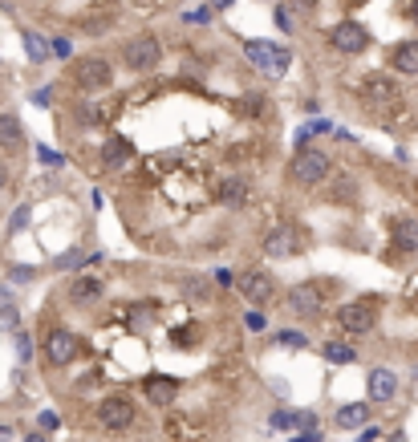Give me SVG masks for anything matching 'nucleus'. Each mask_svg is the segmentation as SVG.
<instances>
[{"label": "nucleus", "mask_w": 418, "mask_h": 442, "mask_svg": "<svg viewBox=\"0 0 418 442\" xmlns=\"http://www.w3.org/2000/svg\"><path fill=\"white\" fill-rule=\"evenodd\" d=\"M321 357H325L329 366H354L357 349H354V345H345V341H325V345H321Z\"/></svg>", "instance_id": "nucleus-23"}, {"label": "nucleus", "mask_w": 418, "mask_h": 442, "mask_svg": "<svg viewBox=\"0 0 418 442\" xmlns=\"http://www.w3.org/2000/svg\"><path fill=\"white\" fill-rule=\"evenodd\" d=\"M122 61H126V69H134V74H151V69H159V61H163V45H159L154 33H139V37L126 41Z\"/></svg>", "instance_id": "nucleus-3"}, {"label": "nucleus", "mask_w": 418, "mask_h": 442, "mask_svg": "<svg viewBox=\"0 0 418 442\" xmlns=\"http://www.w3.org/2000/svg\"><path fill=\"white\" fill-rule=\"evenodd\" d=\"M101 163L110 166V171H114V166H122V163H126V142L110 139L106 146H101Z\"/></svg>", "instance_id": "nucleus-25"}, {"label": "nucleus", "mask_w": 418, "mask_h": 442, "mask_svg": "<svg viewBox=\"0 0 418 442\" xmlns=\"http://www.w3.org/2000/svg\"><path fill=\"white\" fill-rule=\"evenodd\" d=\"M0 146H9V151L25 146V126L16 114H0Z\"/></svg>", "instance_id": "nucleus-21"}, {"label": "nucleus", "mask_w": 418, "mask_h": 442, "mask_svg": "<svg viewBox=\"0 0 418 442\" xmlns=\"http://www.w3.org/2000/svg\"><path fill=\"white\" fill-rule=\"evenodd\" d=\"M25 442H45V434H29V438Z\"/></svg>", "instance_id": "nucleus-46"}, {"label": "nucleus", "mask_w": 418, "mask_h": 442, "mask_svg": "<svg viewBox=\"0 0 418 442\" xmlns=\"http://www.w3.org/2000/svg\"><path fill=\"white\" fill-rule=\"evenodd\" d=\"M244 57L252 61V69H260V74H268V77H280L289 69V49H280L272 41H248V45H244Z\"/></svg>", "instance_id": "nucleus-6"}, {"label": "nucleus", "mask_w": 418, "mask_h": 442, "mask_svg": "<svg viewBox=\"0 0 418 442\" xmlns=\"http://www.w3.org/2000/svg\"><path fill=\"white\" fill-rule=\"evenodd\" d=\"M366 393H369V402H394L398 398V373L394 369H386V366H378V369H369L366 373Z\"/></svg>", "instance_id": "nucleus-14"}, {"label": "nucleus", "mask_w": 418, "mask_h": 442, "mask_svg": "<svg viewBox=\"0 0 418 442\" xmlns=\"http://www.w3.org/2000/svg\"><path fill=\"white\" fill-rule=\"evenodd\" d=\"M25 49H29V57H33V61H45L53 45H45V41H41L37 33H29V29H25Z\"/></svg>", "instance_id": "nucleus-26"}, {"label": "nucleus", "mask_w": 418, "mask_h": 442, "mask_svg": "<svg viewBox=\"0 0 418 442\" xmlns=\"http://www.w3.org/2000/svg\"><path fill=\"white\" fill-rule=\"evenodd\" d=\"M410 13H414V25H418V0H414V4H410Z\"/></svg>", "instance_id": "nucleus-48"}, {"label": "nucleus", "mask_w": 418, "mask_h": 442, "mask_svg": "<svg viewBox=\"0 0 418 442\" xmlns=\"http://www.w3.org/2000/svg\"><path fill=\"white\" fill-rule=\"evenodd\" d=\"M114 16H118L114 0H98V4H89L86 13H77L74 25L81 29V33H89V37H98V33H106V29L114 25Z\"/></svg>", "instance_id": "nucleus-12"}, {"label": "nucleus", "mask_w": 418, "mask_h": 442, "mask_svg": "<svg viewBox=\"0 0 418 442\" xmlns=\"http://www.w3.org/2000/svg\"><path fill=\"white\" fill-rule=\"evenodd\" d=\"M337 325L349 333V337H366L378 328V301L369 296V301H349L337 308Z\"/></svg>", "instance_id": "nucleus-4"}, {"label": "nucleus", "mask_w": 418, "mask_h": 442, "mask_svg": "<svg viewBox=\"0 0 418 442\" xmlns=\"http://www.w3.org/2000/svg\"><path fill=\"white\" fill-rule=\"evenodd\" d=\"M163 426H166V434H171L175 442H199L203 434H207V426H203L199 414H171Z\"/></svg>", "instance_id": "nucleus-16"}, {"label": "nucleus", "mask_w": 418, "mask_h": 442, "mask_svg": "<svg viewBox=\"0 0 418 442\" xmlns=\"http://www.w3.org/2000/svg\"><path fill=\"white\" fill-rule=\"evenodd\" d=\"M45 361H49L53 369H65V366H74V357H77V337L69 333V328H49L45 333Z\"/></svg>", "instance_id": "nucleus-10"}, {"label": "nucleus", "mask_w": 418, "mask_h": 442, "mask_svg": "<svg viewBox=\"0 0 418 442\" xmlns=\"http://www.w3.org/2000/svg\"><path fill=\"white\" fill-rule=\"evenodd\" d=\"M337 296V280H304L289 288V308L297 316H321Z\"/></svg>", "instance_id": "nucleus-1"}, {"label": "nucleus", "mask_w": 418, "mask_h": 442, "mask_svg": "<svg viewBox=\"0 0 418 442\" xmlns=\"http://www.w3.org/2000/svg\"><path fill=\"white\" fill-rule=\"evenodd\" d=\"M277 25L284 29V33H292V16H289V9H277Z\"/></svg>", "instance_id": "nucleus-37"}, {"label": "nucleus", "mask_w": 418, "mask_h": 442, "mask_svg": "<svg viewBox=\"0 0 418 442\" xmlns=\"http://www.w3.org/2000/svg\"><path fill=\"white\" fill-rule=\"evenodd\" d=\"M4 183H9V175H4V166H0V191H4Z\"/></svg>", "instance_id": "nucleus-47"}, {"label": "nucleus", "mask_w": 418, "mask_h": 442, "mask_svg": "<svg viewBox=\"0 0 418 442\" xmlns=\"http://www.w3.org/2000/svg\"><path fill=\"white\" fill-rule=\"evenodd\" d=\"M289 442H321V434H317V426H313V430H304V434H292Z\"/></svg>", "instance_id": "nucleus-36"}, {"label": "nucleus", "mask_w": 418, "mask_h": 442, "mask_svg": "<svg viewBox=\"0 0 418 442\" xmlns=\"http://www.w3.org/2000/svg\"><path fill=\"white\" fill-rule=\"evenodd\" d=\"M29 215H33V207H29V203H21V207H16V215H13V223H9V236H16V231L29 228Z\"/></svg>", "instance_id": "nucleus-28"}, {"label": "nucleus", "mask_w": 418, "mask_h": 442, "mask_svg": "<svg viewBox=\"0 0 418 442\" xmlns=\"http://www.w3.org/2000/svg\"><path fill=\"white\" fill-rule=\"evenodd\" d=\"M37 159H41L45 166H61V154L53 151V146H37Z\"/></svg>", "instance_id": "nucleus-33"}, {"label": "nucleus", "mask_w": 418, "mask_h": 442, "mask_svg": "<svg viewBox=\"0 0 418 442\" xmlns=\"http://www.w3.org/2000/svg\"><path fill=\"white\" fill-rule=\"evenodd\" d=\"M9 276H13V280H33V268H21V264H16V268H9Z\"/></svg>", "instance_id": "nucleus-40"}, {"label": "nucleus", "mask_w": 418, "mask_h": 442, "mask_svg": "<svg viewBox=\"0 0 418 442\" xmlns=\"http://www.w3.org/2000/svg\"><path fill=\"white\" fill-rule=\"evenodd\" d=\"M21 325V313H16V304H9V308H0V328L9 333V328Z\"/></svg>", "instance_id": "nucleus-30"}, {"label": "nucleus", "mask_w": 418, "mask_h": 442, "mask_svg": "<svg viewBox=\"0 0 418 442\" xmlns=\"http://www.w3.org/2000/svg\"><path fill=\"white\" fill-rule=\"evenodd\" d=\"M9 304H13V288H4V284H0V308H9Z\"/></svg>", "instance_id": "nucleus-41"}, {"label": "nucleus", "mask_w": 418, "mask_h": 442, "mask_svg": "<svg viewBox=\"0 0 418 442\" xmlns=\"http://www.w3.org/2000/svg\"><path fill=\"white\" fill-rule=\"evenodd\" d=\"M374 438H378V430H374V426H366L362 434H357V442H374Z\"/></svg>", "instance_id": "nucleus-43"}, {"label": "nucleus", "mask_w": 418, "mask_h": 442, "mask_svg": "<svg viewBox=\"0 0 418 442\" xmlns=\"http://www.w3.org/2000/svg\"><path fill=\"white\" fill-rule=\"evenodd\" d=\"M53 53H57V57H69V41H53Z\"/></svg>", "instance_id": "nucleus-42"}, {"label": "nucleus", "mask_w": 418, "mask_h": 442, "mask_svg": "<svg viewBox=\"0 0 418 442\" xmlns=\"http://www.w3.org/2000/svg\"><path fill=\"white\" fill-rule=\"evenodd\" d=\"M289 4L297 13H313V9H317V0H289Z\"/></svg>", "instance_id": "nucleus-38"}, {"label": "nucleus", "mask_w": 418, "mask_h": 442, "mask_svg": "<svg viewBox=\"0 0 418 442\" xmlns=\"http://www.w3.org/2000/svg\"><path fill=\"white\" fill-rule=\"evenodd\" d=\"M0 438H13V426H0Z\"/></svg>", "instance_id": "nucleus-45"}, {"label": "nucleus", "mask_w": 418, "mask_h": 442, "mask_svg": "<svg viewBox=\"0 0 418 442\" xmlns=\"http://www.w3.org/2000/svg\"><path fill=\"white\" fill-rule=\"evenodd\" d=\"M244 325L252 328V333H264V325H268V321H264V313H260V308H252V313L244 316Z\"/></svg>", "instance_id": "nucleus-31"}, {"label": "nucleus", "mask_w": 418, "mask_h": 442, "mask_svg": "<svg viewBox=\"0 0 418 442\" xmlns=\"http://www.w3.org/2000/svg\"><path fill=\"white\" fill-rule=\"evenodd\" d=\"M390 442H406V434H402V430H394V434H390Z\"/></svg>", "instance_id": "nucleus-44"}, {"label": "nucleus", "mask_w": 418, "mask_h": 442, "mask_svg": "<svg viewBox=\"0 0 418 442\" xmlns=\"http://www.w3.org/2000/svg\"><path fill=\"white\" fill-rule=\"evenodd\" d=\"M69 81H74L81 94H101V89H110V81H114V65L106 61V57H81V61H74V69H69Z\"/></svg>", "instance_id": "nucleus-2"}, {"label": "nucleus", "mask_w": 418, "mask_h": 442, "mask_svg": "<svg viewBox=\"0 0 418 442\" xmlns=\"http://www.w3.org/2000/svg\"><path fill=\"white\" fill-rule=\"evenodd\" d=\"M333 171L329 154L325 151H313V146H301L297 151V159H292V179L297 183H304V187H317V183H325Z\"/></svg>", "instance_id": "nucleus-5"}, {"label": "nucleus", "mask_w": 418, "mask_h": 442, "mask_svg": "<svg viewBox=\"0 0 418 442\" xmlns=\"http://www.w3.org/2000/svg\"><path fill=\"white\" fill-rule=\"evenodd\" d=\"M268 426L272 430H313L317 426V414H313V410H297V414H289V410H277V414H268Z\"/></svg>", "instance_id": "nucleus-18"}, {"label": "nucleus", "mask_w": 418, "mask_h": 442, "mask_svg": "<svg viewBox=\"0 0 418 442\" xmlns=\"http://www.w3.org/2000/svg\"><path fill=\"white\" fill-rule=\"evenodd\" d=\"M37 426H41V430H57V426H61V418L53 414V410H41V418H37Z\"/></svg>", "instance_id": "nucleus-34"}, {"label": "nucleus", "mask_w": 418, "mask_h": 442, "mask_svg": "<svg viewBox=\"0 0 418 442\" xmlns=\"http://www.w3.org/2000/svg\"><path fill=\"white\" fill-rule=\"evenodd\" d=\"M134 418H139V410H134V402H130V398H122V393H114V398H101V402H98V426L101 430H126Z\"/></svg>", "instance_id": "nucleus-8"}, {"label": "nucleus", "mask_w": 418, "mask_h": 442, "mask_svg": "<svg viewBox=\"0 0 418 442\" xmlns=\"http://www.w3.org/2000/svg\"><path fill=\"white\" fill-rule=\"evenodd\" d=\"M49 94H53V89H33V106H49Z\"/></svg>", "instance_id": "nucleus-39"}, {"label": "nucleus", "mask_w": 418, "mask_h": 442, "mask_svg": "<svg viewBox=\"0 0 418 442\" xmlns=\"http://www.w3.org/2000/svg\"><path fill=\"white\" fill-rule=\"evenodd\" d=\"M390 240L398 252H418V219H410V215L390 219Z\"/></svg>", "instance_id": "nucleus-17"}, {"label": "nucleus", "mask_w": 418, "mask_h": 442, "mask_svg": "<svg viewBox=\"0 0 418 442\" xmlns=\"http://www.w3.org/2000/svg\"><path fill=\"white\" fill-rule=\"evenodd\" d=\"M179 386H183V381L179 378H171V373H151V378L142 381V393H146V402L151 406H171L179 398Z\"/></svg>", "instance_id": "nucleus-15"}, {"label": "nucleus", "mask_w": 418, "mask_h": 442, "mask_svg": "<svg viewBox=\"0 0 418 442\" xmlns=\"http://www.w3.org/2000/svg\"><path fill=\"white\" fill-rule=\"evenodd\" d=\"M86 260H89V256H86V252H77V248H74V252L57 256V268H61V272H69V268H81Z\"/></svg>", "instance_id": "nucleus-29"}, {"label": "nucleus", "mask_w": 418, "mask_h": 442, "mask_svg": "<svg viewBox=\"0 0 418 442\" xmlns=\"http://www.w3.org/2000/svg\"><path fill=\"white\" fill-rule=\"evenodd\" d=\"M390 65L398 74H418V41H398L390 49Z\"/></svg>", "instance_id": "nucleus-20"}, {"label": "nucleus", "mask_w": 418, "mask_h": 442, "mask_svg": "<svg viewBox=\"0 0 418 442\" xmlns=\"http://www.w3.org/2000/svg\"><path fill=\"white\" fill-rule=\"evenodd\" d=\"M272 345H289V349H304V345H309V337H304V333H297V328H284V333H272Z\"/></svg>", "instance_id": "nucleus-27"}, {"label": "nucleus", "mask_w": 418, "mask_h": 442, "mask_svg": "<svg viewBox=\"0 0 418 442\" xmlns=\"http://www.w3.org/2000/svg\"><path fill=\"white\" fill-rule=\"evenodd\" d=\"M228 4H232V0H216V9H228Z\"/></svg>", "instance_id": "nucleus-49"}, {"label": "nucleus", "mask_w": 418, "mask_h": 442, "mask_svg": "<svg viewBox=\"0 0 418 442\" xmlns=\"http://www.w3.org/2000/svg\"><path fill=\"white\" fill-rule=\"evenodd\" d=\"M406 304H410V308H418V272L406 280Z\"/></svg>", "instance_id": "nucleus-35"}, {"label": "nucleus", "mask_w": 418, "mask_h": 442, "mask_svg": "<svg viewBox=\"0 0 418 442\" xmlns=\"http://www.w3.org/2000/svg\"><path fill=\"white\" fill-rule=\"evenodd\" d=\"M65 292H69V301L74 304H94L101 296V280L98 276H74Z\"/></svg>", "instance_id": "nucleus-19"}, {"label": "nucleus", "mask_w": 418, "mask_h": 442, "mask_svg": "<svg viewBox=\"0 0 418 442\" xmlns=\"http://www.w3.org/2000/svg\"><path fill=\"white\" fill-rule=\"evenodd\" d=\"M219 203L244 207V203H248V183H244V179H224V183H219Z\"/></svg>", "instance_id": "nucleus-24"}, {"label": "nucleus", "mask_w": 418, "mask_h": 442, "mask_svg": "<svg viewBox=\"0 0 418 442\" xmlns=\"http://www.w3.org/2000/svg\"><path fill=\"white\" fill-rule=\"evenodd\" d=\"M16 357H21V361L33 357V341H29V333H16Z\"/></svg>", "instance_id": "nucleus-32"}, {"label": "nucleus", "mask_w": 418, "mask_h": 442, "mask_svg": "<svg viewBox=\"0 0 418 442\" xmlns=\"http://www.w3.org/2000/svg\"><path fill=\"white\" fill-rule=\"evenodd\" d=\"M366 418H369L366 402H349V406L337 410V426H342V430H366Z\"/></svg>", "instance_id": "nucleus-22"}, {"label": "nucleus", "mask_w": 418, "mask_h": 442, "mask_svg": "<svg viewBox=\"0 0 418 442\" xmlns=\"http://www.w3.org/2000/svg\"><path fill=\"white\" fill-rule=\"evenodd\" d=\"M260 248H264V256H272V260H292V256H301V236H297L292 223H277L272 231H264Z\"/></svg>", "instance_id": "nucleus-9"}, {"label": "nucleus", "mask_w": 418, "mask_h": 442, "mask_svg": "<svg viewBox=\"0 0 418 442\" xmlns=\"http://www.w3.org/2000/svg\"><path fill=\"white\" fill-rule=\"evenodd\" d=\"M414 378H418V369H414Z\"/></svg>", "instance_id": "nucleus-50"}, {"label": "nucleus", "mask_w": 418, "mask_h": 442, "mask_svg": "<svg viewBox=\"0 0 418 442\" xmlns=\"http://www.w3.org/2000/svg\"><path fill=\"white\" fill-rule=\"evenodd\" d=\"M357 89H362V98H366L369 106H390V101H398V94H402L390 74H366Z\"/></svg>", "instance_id": "nucleus-13"}, {"label": "nucleus", "mask_w": 418, "mask_h": 442, "mask_svg": "<svg viewBox=\"0 0 418 442\" xmlns=\"http://www.w3.org/2000/svg\"><path fill=\"white\" fill-rule=\"evenodd\" d=\"M236 292H240V296L252 304V308H260V304L272 301L277 280L268 276V272H260V268H248V272H240V276H236Z\"/></svg>", "instance_id": "nucleus-7"}, {"label": "nucleus", "mask_w": 418, "mask_h": 442, "mask_svg": "<svg viewBox=\"0 0 418 442\" xmlns=\"http://www.w3.org/2000/svg\"><path fill=\"white\" fill-rule=\"evenodd\" d=\"M329 45L337 53H366L369 33H366V25H357V21H337V25L329 29Z\"/></svg>", "instance_id": "nucleus-11"}]
</instances>
